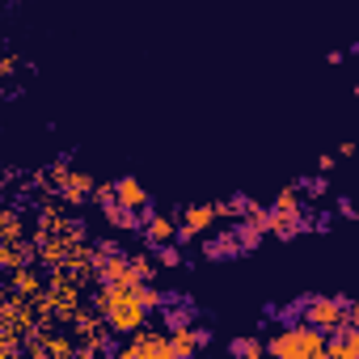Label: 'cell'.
Masks as SVG:
<instances>
[{
	"mask_svg": "<svg viewBox=\"0 0 359 359\" xmlns=\"http://www.w3.org/2000/svg\"><path fill=\"white\" fill-rule=\"evenodd\" d=\"M93 309L106 317V325L114 334H135L148 325V304L140 300L135 283H102V292H93Z\"/></svg>",
	"mask_w": 359,
	"mask_h": 359,
	"instance_id": "cell-1",
	"label": "cell"
},
{
	"mask_svg": "<svg viewBox=\"0 0 359 359\" xmlns=\"http://www.w3.org/2000/svg\"><path fill=\"white\" fill-rule=\"evenodd\" d=\"M266 351L275 355V359H321V355H330V342H325V330H317V325H287V330H279L271 342H266Z\"/></svg>",
	"mask_w": 359,
	"mask_h": 359,
	"instance_id": "cell-2",
	"label": "cell"
},
{
	"mask_svg": "<svg viewBox=\"0 0 359 359\" xmlns=\"http://www.w3.org/2000/svg\"><path fill=\"white\" fill-rule=\"evenodd\" d=\"M304 321L317 325V330H325V334H342V330L351 325L346 304L334 300V296H317V300H309V304H304Z\"/></svg>",
	"mask_w": 359,
	"mask_h": 359,
	"instance_id": "cell-3",
	"label": "cell"
},
{
	"mask_svg": "<svg viewBox=\"0 0 359 359\" xmlns=\"http://www.w3.org/2000/svg\"><path fill=\"white\" fill-rule=\"evenodd\" d=\"M123 359H173V346H169V334H156V330H135L123 346H118Z\"/></svg>",
	"mask_w": 359,
	"mask_h": 359,
	"instance_id": "cell-4",
	"label": "cell"
},
{
	"mask_svg": "<svg viewBox=\"0 0 359 359\" xmlns=\"http://www.w3.org/2000/svg\"><path fill=\"white\" fill-rule=\"evenodd\" d=\"M216 220H220L216 203H195V208H187V212H182V224H177V237H182V241H195V237H203V233H208Z\"/></svg>",
	"mask_w": 359,
	"mask_h": 359,
	"instance_id": "cell-5",
	"label": "cell"
},
{
	"mask_svg": "<svg viewBox=\"0 0 359 359\" xmlns=\"http://www.w3.org/2000/svg\"><path fill=\"white\" fill-rule=\"evenodd\" d=\"M169 346H173V359H187V355H195L199 346H208V330L173 325V330H169Z\"/></svg>",
	"mask_w": 359,
	"mask_h": 359,
	"instance_id": "cell-6",
	"label": "cell"
},
{
	"mask_svg": "<svg viewBox=\"0 0 359 359\" xmlns=\"http://www.w3.org/2000/svg\"><path fill=\"white\" fill-rule=\"evenodd\" d=\"M9 292H22V296H43L47 292V279L34 271V262H26V266H18V271H9Z\"/></svg>",
	"mask_w": 359,
	"mask_h": 359,
	"instance_id": "cell-7",
	"label": "cell"
},
{
	"mask_svg": "<svg viewBox=\"0 0 359 359\" xmlns=\"http://www.w3.org/2000/svg\"><path fill=\"white\" fill-rule=\"evenodd\" d=\"M271 233L275 237H296V233H304V212H279V208H271Z\"/></svg>",
	"mask_w": 359,
	"mask_h": 359,
	"instance_id": "cell-8",
	"label": "cell"
},
{
	"mask_svg": "<svg viewBox=\"0 0 359 359\" xmlns=\"http://www.w3.org/2000/svg\"><path fill=\"white\" fill-rule=\"evenodd\" d=\"M177 237V224L169 220V216H148L144 220V241L148 245H165V241H173Z\"/></svg>",
	"mask_w": 359,
	"mask_h": 359,
	"instance_id": "cell-9",
	"label": "cell"
},
{
	"mask_svg": "<svg viewBox=\"0 0 359 359\" xmlns=\"http://www.w3.org/2000/svg\"><path fill=\"white\" fill-rule=\"evenodd\" d=\"M118 203L131 212H148V191L135 182V177H118Z\"/></svg>",
	"mask_w": 359,
	"mask_h": 359,
	"instance_id": "cell-10",
	"label": "cell"
},
{
	"mask_svg": "<svg viewBox=\"0 0 359 359\" xmlns=\"http://www.w3.org/2000/svg\"><path fill=\"white\" fill-rule=\"evenodd\" d=\"M237 254H241V237H237V229L203 245V258H216V262H224V258H237Z\"/></svg>",
	"mask_w": 359,
	"mask_h": 359,
	"instance_id": "cell-11",
	"label": "cell"
},
{
	"mask_svg": "<svg viewBox=\"0 0 359 359\" xmlns=\"http://www.w3.org/2000/svg\"><path fill=\"white\" fill-rule=\"evenodd\" d=\"M22 237H26L22 212L18 208H5V212H0V241H22Z\"/></svg>",
	"mask_w": 359,
	"mask_h": 359,
	"instance_id": "cell-12",
	"label": "cell"
},
{
	"mask_svg": "<svg viewBox=\"0 0 359 359\" xmlns=\"http://www.w3.org/2000/svg\"><path fill=\"white\" fill-rule=\"evenodd\" d=\"M102 212H106V220H110L114 229H123V233H127V229H144V224H140V212H131V208H123V203H110V208H102Z\"/></svg>",
	"mask_w": 359,
	"mask_h": 359,
	"instance_id": "cell-13",
	"label": "cell"
},
{
	"mask_svg": "<svg viewBox=\"0 0 359 359\" xmlns=\"http://www.w3.org/2000/svg\"><path fill=\"white\" fill-rule=\"evenodd\" d=\"M216 212H220V220H245V216L254 212V199L237 195V199H224V203H216Z\"/></svg>",
	"mask_w": 359,
	"mask_h": 359,
	"instance_id": "cell-14",
	"label": "cell"
},
{
	"mask_svg": "<svg viewBox=\"0 0 359 359\" xmlns=\"http://www.w3.org/2000/svg\"><path fill=\"white\" fill-rule=\"evenodd\" d=\"M271 208H279V212H304V199H300V187H283L279 195H275V203Z\"/></svg>",
	"mask_w": 359,
	"mask_h": 359,
	"instance_id": "cell-15",
	"label": "cell"
},
{
	"mask_svg": "<svg viewBox=\"0 0 359 359\" xmlns=\"http://www.w3.org/2000/svg\"><path fill=\"white\" fill-rule=\"evenodd\" d=\"M131 262H135V275H140L144 283H152V275L161 271V258H156V254H135Z\"/></svg>",
	"mask_w": 359,
	"mask_h": 359,
	"instance_id": "cell-16",
	"label": "cell"
},
{
	"mask_svg": "<svg viewBox=\"0 0 359 359\" xmlns=\"http://www.w3.org/2000/svg\"><path fill=\"white\" fill-rule=\"evenodd\" d=\"M233 355H266V342H258V338H233V346H229Z\"/></svg>",
	"mask_w": 359,
	"mask_h": 359,
	"instance_id": "cell-17",
	"label": "cell"
},
{
	"mask_svg": "<svg viewBox=\"0 0 359 359\" xmlns=\"http://www.w3.org/2000/svg\"><path fill=\"white\" fill-rule=\"evenodd\" d=\"M237 237H241V250H254V245L262 241V229L250 224V220H241V224H237Z\"/></svg>",
	"mask_w": 359,
	"mask_h": 359,
	"instance_id": "cell-18",
	"label": "cell"
},
{
	"mask_svg": "<svg viewBox=\"0 0 359 359\" xmlns=\"http://www.w3.org/2000/svg\"><path fill=\"white\" fill-rule=\"evenodd\" d=\"M18 338H22V334H0V359H18V351H22Z\"/></svg>",
	"mask_w": 359,
	"mask_h": 359,
	"instance_id": "cell-19",
	"label": "cell"
},
{
	"mask_svg": "<svg viewBox=\"0 0 359 359\" xmlns=\"http://www.w3.org/2000/svg\"><path fill=\"white\" fill-rule=\"evenodd\" d=\"M156 258H161V266H177V262H182V254H177V245H173V241L156 245Z\"/></svg>",
	"mask_w": 359,
	"mask_h": 359,
	"instance_id": "cell-20",
	"label": "cell"
},
{
	"mask_svg": "<svg viewBox=\"0 0 359 359\" xmlns=\"http://www.w3.org/2000/svg\"><path fill=\"white\" fill-rule=\"evenodd\" d=\"M304 191H309V199H321V195H325V177H309Z\"/></svg>",
	"mask_w": 359,
	"mask_h": 359,
	"instance_id": "cell-21",
	"label": "cell"
},
{
	"mask_svg": "<svg viewBox=\"0 0 359 359\" xmlns=\"http://www.w3.org/2000/svg\"><path fill=\"white\" fill-rule=\"evenodd\" d=\"M0 72L13 76V72H18V55H5V60H0Z\"/></svg>",
	"mask_w": 359,
	"mask_h": 359,
	"instance_id": "cell-22",
	"label": "cell"
},
{
	"mask_svg": "<svg viewBox=\"0 0 359 359\" xmlns=\"http://www.w3.org/2000/svg\"><path fill=\"white\" fill-rule=\"evenodd\" d=\"M338 212H342V216H351V220H355V216H359V208H355V203H351V199H338Z\"/></svg>",
	"mask_w": 359,
	"mask_h": 359,
	"instance_id": "cell-23",
	"label": "cell"
},
{
	"mask_svg": "<svg viewBox=\"0 0 359 359\" xmlns=\"http://www.w3.org/2000/svg\"><path fill=\"white\" fill-rule=\"evenodd\" d=\"M346 317H351V325H359V300H355V304L346 309Z\"/></svg>",
	"mask_w": 359,
	"mask_h": 359,
	"instance_id": "cell-24",
	"label": "cell"
}]
</instances>
